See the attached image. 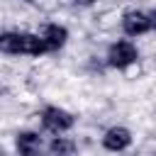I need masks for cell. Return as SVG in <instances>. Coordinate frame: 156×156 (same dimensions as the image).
<instances>
[{
    "label": "cell",
    "mask_w": 156,
    "mask_h": 156,
    "mask_svg": "<svg viewBox=\"0 0 156 156\" xmlns=\"http://www.w3.org/2000/svg\"><path fill=\"white\" fill-rule=\"evenodd\" d=\"M39 39H41L46 51H58L68 39V29L61 27V24H44L41 32H39Z\"/></svg>",
    "instance_id": "5b68a950"
},
{
    "label": "cell",
    "mask_w": 156,
    "mask_h": 156,
    "mask_svg": "<svg viewBox=\"0 0 156 156\" xmlns=\"http://www.w3.org/2000/svg\"><path fill=\"white\" fill-rule=\"evenodd\" d=\"M27 2H37V0H27Z\"/></svg>",
    "instance_id": "8fae6325"
},
{
    "label": "cell",
    "mask_w": 156,
    "mask_h": 156,
    "mask_svg": "<svg viewBox=\"0 0 156 156\" xmlns=\"http://www.w3.org/2000/svg\"><path fill=\"white\" fill-rule=\"evenodd\" d=\"M73 122H76L73 115H71L68 110H63V107L49 105V107L41 110V124H44V129H49V132H54V134L68 132V129L73 127Z\"/></svg>",
    "instance_id": "277c9868"
},
{
    "label": "cell",
    "mask_w": 156,
    "mask_h": 156,
    "mask_svg": "<svg viewBox=\"0 0 156 156\" xmlns=\"http://www.w3.org/2000/svg\"><path fill=\"white\" fill-rule=\"evenodd\" d=\"M156 24V15L151 10H127L122 15V29L127 37H141L151 32Z\"/></svg>",
    "instance_id": "7a4b0ae2"
},
{
    "label": "cell",
    "mask_w": 156,
    "mask_h": 156,
    "mask_svg": "<svg viewBox=\"0 0 156 156\" xmlns=\"http://www.w3.org/2000/svg\"><path fill=\"white\" fill-rule=\"evenodd\" d=\"M49 151L54 156H71L76 151V144L71 139H66V136H54L51 144H49Z\"/></svg>",
    "instance_id": "ba28073f"
},
{
    "label": "cell",
    "mask_w": 156,
    "mask_h": 156,
    "mask_svg": "<svg viewBox=\"0 0 156 156\" xmlns=\"http://www.w3.org/2000/svg\"><path fill=\"white\" fill-rule=\"evenodd\" d=\"M132 144V132L127 127H110L102 134V146L107 151H124Z\"/></svg>",
    "instance_id": "8992f818"
},
{
    "label": "cell",
    "mask_w": 156,
    "mask_h": 156,
    "mask_svg": "<svg viewBox=\"0 0 156 156\" xmlns=\"http://www.w3.org/2000/svg\"><path fill=\"white\" fill-rule=\"evenodd\" d=\"M17 154L20 156H41V136L37 132H20L15 139Z\"/></svg>",
    "instance_id": "52a82bcc"
},
{
    "label": "cell",
    "mask_w": 156,
    "mask_h": 156,
    "mask_svg": "<svg viewBox=\"0 0 156 156\" xmlns=\"http://www.w3.org/2000/svg\"><path fill=\"white\" fill-rule=\"evenodd\" d=\"M136 58H139V51H136V46H134L132 41H127V39L115 41V44L107 49V66H110V68L124 71V68H129L132 63H136Z\"/></svg>",
    "instance_id": "3957f363"
},
{
    "label": "cell",
    "mask_w": 156,
    "mask_h": 156,
    "mask_svg": "<svg viewBox=\"0 0 156 156\" xmlns=\"http://www.w3.org/2000/svg\"><path fill=\"white\" fill-rule=\"evenodd\" d=\"M0 51L2 54H27V56L46 54L39 34H29V32H2L0 34Z\"/></svg>",
    "instance_id": "6da1fadb"
},
{
    "label": "cell",
    "mask_w": 156,
    "mask_h": 156,
    "mask_svg": "<svg viewBox=\"0 0 156 156\" xmlns=\"http://www.w3.org/2000/svg\"><path fill=\"white\" fill-rule=\"evenodd\" d=\"M95 0H58V5H66V7H90Z\"/></svg>",
    "instance_id": "9c48e42d"
},
{
    "label": "cell",
    "mask_w": 156,
    "mask_h": 156,
    "mask_svg": "<svg viewBox=\"0 0 156 156\" xmlns=\"http://www.w3.org/2000/svg\"><path fill=\"white\" fill-rule=\"evenodd\" d=\"M0 156H5V149H2V144H0Z\"/></svg>",
    "instance_id": "30bf717a"
}]
</instances>
